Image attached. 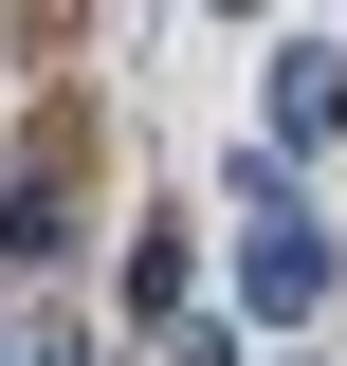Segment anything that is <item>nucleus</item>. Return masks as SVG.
<instances>
[{
  "label": "nucleus",
  "instance_id": "obj_1",
  "mask_svg": "<svg viewBox=\"0 0 347 366\" xmlns=\"http://www.w3.org/2000/svg\"><path fill=\"white\" fill-rule=\"evenodd\" d=\"M347 129V55H274V147H329Z\"/></svg>",
  "mask_w": 347,
  "mask_h": 366
}]
</instances>
